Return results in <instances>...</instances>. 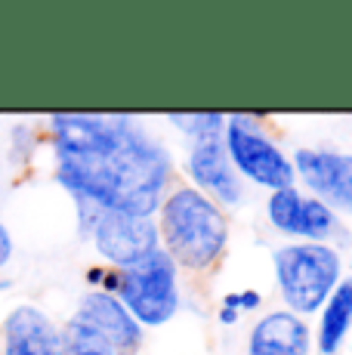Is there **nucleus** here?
<instances>
[{
	"label": "nucleus",
	"instance_id": "1",
	"mask_svg": "<svg viewBox=\"0 0 352 355\" xmlns=\"http://www.w3.org/2000/svg\"><path fill=\"white\" fill-rule=\"evenodd\" d=\"M59 182L103 210L152 216L170 176L164 148L130 118L56 114Z\"/></svg>",
	"mask_w": 352,
	"mask_h": 355
},
{
	"label": "nucleus",
	"instance_id": "2",
	"mask_svg": "<svg viewBox=\"0 0 352 355\" xmlns=\"http://www.w3.org/2000/svg\"><path fill=\"white\" fill-rule=\"evenodd\" d=\"M164 254L186 269H207L226 248V216L198 189H179L161 210Z\"/></svg>",
	"mask_w": 352,
	"mask_h": 355
},
{
	"label": "nucleus",
	"instance_id": "3",
	"mask_svg": "<svg viewBox=\"0 0 352 355\" xmlns=\"http://www.w3.org/2000/svg\"><path fill=\"white\" fill-rule=\"evenodd\" d=\"M279 288L294 312H315L340 275V257L324 244H290L275 250Z\"/></svg>",
	"mask_w": 352,
	"mask_h": 355
},
{
	"label": "nucleus",
	"instance_id": "4",
	"mask_svg": "<svg viewBox=\"0 0 352 355\" xmlns=\"http://www.w3.org/2000/svg\"><path fill=\"white\" fill-rule=\"evenodd\" d=\"M139 340H142L139 324L121 306V300L108 297V293H90V297H84L78 315L71 318L62 343L71 349V355L78 352L130 355L139 346Z\"/></svg>",
	"mask_w": 352,
	"mask_h": 355
},
{
	"label": "nucleus",
	"instance_id": "5",
	"mask_svg": "<svg viewBox=\"0 0 352 355\" xmlns=\"http://www.w3.org/2000/svg\"><path fill=\"white\" fill-rule=\"evenodd\" d=\"M121 306L139 324H164L176 312V263L164 250H155L139 263L118 272Z\"/></svg>",
	"mask_w": 352,
	"mask_h": 355
},
{
	"label": "nucleus",
	"instance_id": "6",
	"mask_svg": "<svg viewBox=\"0 0 352 355\" xmlns=\"http://www.w3.org/2000/svg\"><path fill=\"white\" fill-rule=\"evenodd\" d=\"M222 130H226V155L247 180L269 186L272 192L290 186V180H294L290 161L275 148V142L254 121L245 118V114H235Z\"/></svg>",
	"mask_w": 352,
	"mask_h": 355
},
{
	"label": "nucleus",
	"instance_id": "7",
	"mask_svg": "<svg viewBox=\"0 0 352 355\" xmlns=\"http://www.w3.org/2000/svg\"><path fill=\"white\" fill-rule=\"evenodd\" d=\"M96 248L114 266H133L158 250V229L148 216H133L124 210H103L93 226Z\"/></svg>",
	"mask_w": 352,
	"mask_h": 355
},
{
	"label": "nucleus",
	"instance_id": "8",
	"mask_svg": "<svg viewBox=\"0 0 352 355\" xmlns=\"http://www.w3.org/2000/svg\"><path fill=\"white\" fill-rule=\"evenodd\" d=\"M294 164L303 182L322 198V204L328 201L340 210H352V155L300 148Z\"/></svg>",
	"mask_w": 352,
	"mask_h": 355
},
{
	"label": "nucleus",
	"instance_id": "9",
	"mask_svg": "<svg viewBox=\"0 0 352 355\" xmlns=\"http://www.w3.org/2000/svg\"><path fill=\"white\" fill-rule=\"evenodd\" d=\"M269 220L281 232L303 235V238H309V241H322V238H328L337 226L328 204L313 201V198L306 201L294 186L272 192V198H269Z\"/></svg>",
	"mask_w": 352,
	"mask_h": 355
},
{
	"label": "nucleus",
	"instance_id": "10",
	"mask_svg": "<svg viewBox=\"0 0 352 355\" xmlns=\"http://www.w3.org/2000/svg\"><path fill=\"white\" fill-rule=\"evenodd\" d=\"M59 340L53 322L35 306H19L3 327V355H59Z\"/></svg>",
	"mask_w": 352,
	"mask_h": 355
},
{
	"label": "nucleus",
	"instance_id": "11",
	"mask_svg": "<svg viewBox=\"0 0 352 355\" xmlns=\"http://www.w3.org/2000/svg\"><path fill=\"white\" fill-rule=\"evenodd\" d=\"M188 170H192L195 182H198L201 189H207L211 195H216L220 201L235 204L241 198L238 180H235L232 167H229V155H226L222 133L195 139V152H192V158H188Z\"/></svg>",
	"mask_w": 352,
	"mask_h": 355
},
{
	"label": "nucleus",
	"instance_id": "12",
	"mask_svg": "<svg viewBox=\"0 0 352 355\" xmlns=\"http://www.w3.org/2000/svg\"><path fill=\"white\" fill-rule=\"evenodd\" d=\"M309 331L290 312H272L250 334V355H306Z\"/></svg>",
	"mask_w": 352,
	"mask_h": 355
},
{
	"label": "nucleus",
	"instance_id": "13",
	"mask_svg": "<svg viewBox=\"0 0 352 355\" xmlns=\"http://www.w3.org/2000/svg\"><path fill=\"white\" fill-rule=\"evenodd\" d=\"M349 324H352V278L340 282L334 288V293L328 297V306H324V315H322V327H318V349L324 355H334L340 349Z\"/></svg>",
	"mask_w": 352,
	"mask_h": 355
},
{
	"label": "nucleus",
	"instance_id": "14",
	"mask_svg": "<svg viewBox=\"0 0 352 355\" xmlns=\"http://www.w3.org/2000/svg\"><path fill=\"white\" fill-rule=\"evenodd\" d=\"M173 124H179V130H186L188 136H195V139H204V136H220L222 133V114L216 112H198V114H170Z\"/></svg>",
	"mask_w": 352,
	"mask_h": 355
},
{
	"label": "nucleus",
	"instance_id": "15",
	"mask_svg": "<svg viewBox=\"0 0 352 355\" xmlns=\"http://www.w3.org/2000/svg\"><path fill=\"white\" fill-rule=\"evenodd\" d=\"M10 254H12V241H10V232H6L3 226H0V266L10 259Z\"/></svg>",
	"mask_w": 352,
	"mask_h": 355
},
{
	"label": "nucleus",
	"instance_id": "16",
	"mask_svg": "<svg viewBox=\"0 0 352 355\" xmlns=\"http://www.w3.org/2000/svg\"><path fill=\"white\" fill-rule=\"evenodd\" d=\"M260 306V293L256 291H245L241 293V309H256Z\"/></svg>",
	"mask_w": 352,
	"mask_h": 355
},
{
	"label": "nucleus",
	"instance_id": "17",
	"mask_svg": "<svg viewBox=\"0 0 352 355\" xmlns=\"http://www.w3.org/2000/svg\"><path fill=\"white\" fill-rule=\"evenodd\" d=\"M118 282H121V278H118V272H105V275H103L105 291H118Z\"/></svg>",
	"mask_w": 352,
	"mask_h": 355
},
{
	"label": "nucleus",
	"instance_id": "18",
	"mask_svg": "<svg viewBox=\"0 0 352 355\" xmlns=\"http://www.w3.org/2000/svg\"><path fill=\"white\" fill-rule=\"evenodd\" d=\"M222 303H226V309L238 312V309H241V293H229V297L222 300Z\"/></svg>",
	"mask_w": 352,
	"mask_h": 355
},
{
	"label": "nucleus",
	"instance_id": "19",
	"mask_svg": "<svg viewBox=\"0 0 352 355\" xmlns=\"http://www.w3.org/2000/svg\"><path fill=\"white\" fill-rule=\"evenodd\" d=\"M220 322H222V324H232V322H238V312H232V309H222V312H220Z\"/></svg>",
	"mask_w": 352,
	"mask_h": 355
},
{
	"label": "nucleus",
	"instance_id": "20",
	"mask_svg": "<svg viewBox=\"0 0 352 355\" xmlns=\"http://www.w3.org/2000/svg\"><path fill=\"white\" fill-rule=\"evenodd\" d=\"M103 275H105L103 269H90V272H87V282H93V284H96V282H103Z\"/></svg>",
	"mask_w": 352,
	"mask_h": 355
},
{
	"label": "nucleus",
	"instance_id": "21",
	"mask_svg": "<svg viewBox=\"0 0 352 355\" xmlns=\"http://www.w3.org/2000/svg\"><path fill=\"white\" fill-rule=\"evenodd\" d=\"M78 355H103V352H78Z\"/></svg>",
	"mask_w": 352,
	"mask_h": 355
}]
</instances>
